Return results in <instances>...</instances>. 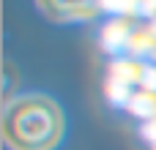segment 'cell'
<instances>
[{"label": "cell", "mask_w": 156, "mask_h": 150, "mask_svg": "<svg viewBox=\"0 0 156 150\" xmlns=\"http://www.w3.org/2000/svg\"><path fill=\"white\" fill-rule=\"evenodd\" d=\"M0 131L11 150H52L63 137V115L47 96H22L5 104Z\"/></svg>", "instance_id": "6da1fadb"}, {"label": "cell", "mask_w": 156, "mask_h": 150, "mask_svg": "<svg viewBox=\"0 0 156 150\" xmlns=\"http://www.w3.org/2000/svg\"><path fill=\"white\" fill-rule=\"evenodd\" d=\"M38 5L52 19H71V16L90 14L93 5H96V0H38Z\"/></svg>", "instance_id": "7a4b0ae2"}, {"label": "cell", "mask_w": 156, "mask_h": 150, "mask_svg": "<svg viewBox=\"0 0 156 150\" xmlns=\"http://www.w3.org/2000/svg\"><path fill=\"white\" fill-rule=\"evenodd\" d=\"M3 71H5V87H3V98L8 101V96H11V85H14V66L5 60V63H3Z\"/></svg>", "instance_id": "3957f363"}]
</instances>
